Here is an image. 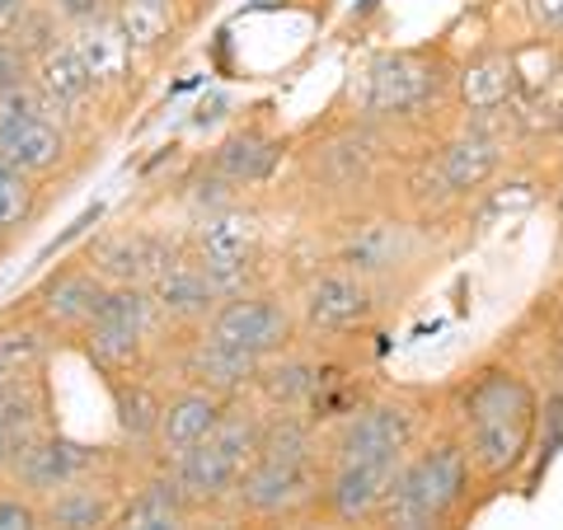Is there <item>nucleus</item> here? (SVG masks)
Returning <instances> with one entry per match:
<instances>
[{"label":"nucleus","instance_id":"obj_1","mask_svg":"<svg viewBox=\"0 0 563 530\" xmlns=\"http://www.w3.org/2000/svg\"><path fill=\"white\" fill-rule=\"evenodd\" d=\"M442 418L465 441L484 503L521 488L536 451L540 380L507 343L484 347L442 385Z\"/></svg>","mask_w":563,"mask_h":530},{"label":"nucleus","instance_id":"obj_2","mask_svg":"<svg viewBox=\"0 0 563 530\" xmlns=\"http://www.w3.org/2000/svg\"><path fill=\"white\" fill-rule=\"evenodd\" d=\"M404 141L352 109H333L324 122L291 141L282 188L310 221H343L352 211L390 202L395 169L404 161Z\"/></svg>","mask_w":563,"mask_h":530},{"label":"nucleus","instance_id":"obj_3","mask_svg":"<svg viewBox=\"0 0 563 530\" xmlns=\"http://www.w3.org/2000/svg\"><path fill=\"white\" fill-rule=\"evenodd\" d=\"M455 62H461V52H451V43L385 47L376 57H366L352 76L343 109L376 122L404 146H422L455 122Z\"/></svg>","mask_w":563,"mask_h":530},{"label":"nucleus","instance_id":"obj_4","mask_svg":"<svg viewBox=\"0 0 563 530\" xmlns=\"http://www.w3.org/2000/svg\"><path fill=\"white\" fill-rule=\"evenodd\" d=\"M320 231H324L320 258L339 263V268H352L366 281H376L395 306H404L409 296H418L428 287V277L442 268V258H446L442 235L428 231V225H418L413 217H404V211L390 202L352 211V217L329 221Z\"/></svg>","mask_w":563,"mask_h":530},{"label":"nucleus","instance_id":"obj_5","mask_svg":"<svg viewBox=\"0 0 563 530\" xmlns=\"http://www.w3.org/2000/svg\"><path fill=\"white\" fill-rule=\"evenodd\" d=\"M437 422H442V385H376V395L357 413L324 432V461L404 465Z\"/></svg>","mask_w":563,"mask_h":530},{"label":"nucleus","instance_id":"obj_6","mask_svg":"<svg viewBox=\"0 0 563 530\" xmlns=\"http://www.w3.org/2000/svg\"><path fill=\"white\" fill-rule=\"evenodd\" d=\"M291 306H296L301 339L324 343V347H366L399 314V306L376 281L357 277L352 268H339L329 258H314L296 277Z\"/></svg>","mask_w":563,"mask_h":530},{"label":"nucleus","instance_id":"obj_7","mask_svg":"<svg viewBox=\"0 0 563 530\" xmlns=\"http://www.w3.org/2000/svg\"><path fill=\"white\" fill-rule=\"evenodd\" d=\"M385 503L413 511V517L442 521V526H465L474 517L484 493H479V479H474L465 441L451 432L446 418L437 422L409 451V461L395 470L390 488H385Z\"/></svg>","mask_w":563,"mask_h":530},{"label":"nucleus","instance_id":"obj_8","mask_svg":"<svg viewBox=\"0 0 563 530\" xmlns=\"http://www.w3.org/2000/svg\"><path fill=\"white\" fill-rule=\"evenodd\" d=\"M263 418L268 413H263L250 395L231 399V409H225V418L217 422V432H211L207 441H198L192 451H184L179 461L165 465L202 517L225 511V503H231V493L240 484V474L254 465L258 441H263Z\"/></svg>","mask_w":563,"mask_h":530},{"label":"nucleus","instance_id":"obj_9","mask_svg":"<svg viewBox=\"0 0 563 530\" xmlns=\"http://www.w3.org/2000/svg\"><path fill=\"white\" fill-rule=\"evenodd\" d=\"M165 343H169V333H165V320L146 287H109L90 329L76 339L80 357L90 362L103 380L155 371Z\"/></svg>","mask_w":563,"mask_h":530},{"label":"nucleus","instance_id":"obj_10","mask_svg":"<svg viewBox=\"0 0 563 530\" xmlns=\"http://www.w3.org/2000/svg\"><path fill=\"white\" fill-rule=\"evenodd\" d=\"M76 155H85V146L33 85H20L0 99V161L5 165L47 188L76 165Z\"/></svg>","mask_w":563,"mask_h":530},{"label":"nucleus","instance_id":"obj_11","mask_svg":"<svg viewBox=\"0 0 563 530\" xmlns=\"http://www.w3.org/2000/svg\"><path fill=\"white\" fill-rule=\"evenodd\" d=\"M324 461H277V455H254V465L240 474V484L225 503V517L235 526H291L314 517Z\"/></svg>","mask_w":563,"mask_h":530},{"label":"nucleus","instance_id":"obj_12","mask_svg":"<svg viewBox=\"0 0 563 530\" xmlns=\"http://www.w3.org/2000/svg\"><path fill=\"white\" fill-rule=\"evenodd\" d=\"M122 461H132L128 446H99V441H80V437H70V432H62L57 422H52V428L24 437L20 446H14L5 484L43 503L57 488H70V484L90 479V474H99V470H113Z\"/></svg>","mask_w":563,"mask_h":530},{"label":"nucleus","instance_id":"obj_13","mask_svg":"<svg viewBox=\"0 0 563 530\" xmlns=\"http://www.w3.org/2000/svg\"><path fill=\"white\" fill-rule=\"evenodd\" d=\"M202 329L211 333V339H221L225 347L254 357V362H268V357H277V352H287L291 343H301L291 287H282V281L258 287V291H244V296H225Z\"/></svg>","mask_w":563,"mask_h":530},{"label":"nucleus","instance_id":"obj_14","mask_svg":"<svg viewBox=\"0 0 563 530\" xmlns=\"http://www.w3.org/2000/svg\"><path fill=\"white\" fill-rule=\"evenodd\" d=\"M455 118L474 122H521V99H526V57L521 47L507 43H479L455 62Z\"/></svg>","mask_w":563,"mask_h":530},{"label":"nucleus","instance_id":"obj_15","mask_svg":"<svg viewBox=\"0 0 563 530\" xmlns=\"http://www.w3.org/2000/svg\"><path fill=\"white\" fill-rule=\"evenodd\" d=\"M188 250L179 225L165 221H122L99 231L90 244L80 250V258L109 281V287H151V277L174 263Z\"/></svg>","mask_w":563,"mask_h":530},{"label":"nucleus","instance_id":"obj_16","mask_svg":"<svg viewBox=\"0 0 563 530\" xmlns=\"http://www.w3.org/2000/svg\"><path fill=\"white\" fill-rule=\"evenodd\" d=\"M103 296H109V281H103L80 254H70L52 273H43L33 281V287L20 296V306L47 329V339L57 347H76V339L99 314Z\"/></svg>","mask_w":563,"mask_h":530},{"label":"nucleus","instance_id":"obj_17","mask_svg":"<svg viewBox=\"0 0 563 530\" xmlns=\"http://www.w3.org/2000/svg\"><path fill=\"white\" fill-rule=\"evenodd\" d=\"M254 357H244V352L225 347L221 339H211L207 329L198 333H184V339H169L161 347V362L155 371L169 380V385H198V390H211L221 399H244L254 390V376H258Z\"/></svg>","mask_w":563,"mask_h":530},{"label":"nucleus","instance_id":"obj_18","mask_svg":"<svg viewBox=\"0 0 563 530\" xmlns=\"http://www.w3.org/2000/svg\"><path fill=\"white\" fill-rule=\"evenodd\" d=\"M291 141L277 128L273 118H250L240 122L235 132H225L217 146H211L202 161L211 174H221L225 184H231L235 192H244V198H254V192L273 188L282 179V169H287V155H291Z\"/></svg>","mask_w":563,"mask_h":530},{"label":"nucleus","instance_id":"obj_19","mask_svg":"<svg viewBox=\"0 0 563 530\" xmlns=\"http://www.w3.org/2000/svg\"><path fill=\"white\" fill-rule=\"evenodd\" d=\"M29 85L52 103V109H57V118L76 132L80 146L90 151V141H99V113L109 109V103H103L95 76L85 70L80 52L70 47V38L62 47H52L43 62H33Z\"/></svg>","mask_w":563,"mask_h":530},{"label":"nucleus","instance_id":"obj_20","mask_svg":"<svg viewBox=\"0 0 563 530\" xmlns=\"http://www.w3.org/2000/svg\"><path fill=\"white\" fill-rule=\"evenodd\" d=\"M141 470L146 465L132 455V461H122L113 470H99V474H90V479L57 488L52 498H43L47 530H113Z\"/></svg>","mask_w":563,"mask_h":530},{"label":"nucleus","instance_id":"obj_21","mask_svg":"<svg viewBox=\"0 0 563 530\" xmlns=\"http://www.w3.org/2000/svg\"><path fill=\"white\" fill-rule=\"evenodd\" d=\"M339 352L343 347H324V343H310V339L291 343L287 352H277V357H268L258 366L250 399L263 413H306V404L320 395V385H324Z\"/></svg>","mask_w":563,"mask_h":530},{"label":"nucleus","instance_id":"obj_22","mask_svg":"<svg viewBox=\"0 0 563 530\" xmlns=\"http://www.w3.org/2000/svg\"><path fill=\"white\" fill-rule=\"evenodd\" d=\"M395 470L399 465H376V461H324L314 517H324L329 526H343V530H366V521L385 503Z\"/></svg>","mask_w":563,"mask_h":530},{"label":"nucleus","instance_id":"obj_23","mask_svg":"<svg viewBox=\"0 0 563 530\" xmlns=\"http://www.w3.org/2000/svg\"><path fill=\"white\" fill-rule=\"evenodd\" d=\"M66 38H70V47L80 52V62L95 76V85H99V95H103L109 109H113V103H128L136 95L146 62L136 57V47L128 43V33L118 29L113 14H103V20H95V24L70 29Z\"/></svg>","mask_w":563,"mask_h":530},{"label":"nucleus","instance_id":"obj_24","mask_svg":"<svg viewBox=\"0 0 563 530\" xmlns=\"http://www.w3.org/2000/svg\"><path fill=\"white\" fill-rule=\"evenodd\" d=\"M146 291H151V300H155V310H161L169 339L198 333V329L211 320V310L221 306V291L211 287V277L202 273V263L192 258L188 250L174 258V263H165V268L151 277Z\"/></svg>","mask_w":563,"mask_h":530},{"label":"nucleus","instance_id":"obj_25","mask_svg":"<svg viewBox=\"0 0 563 530\" xmlns=\"http://www.w3.org/2000/svg\"><path fill=\"white\" fill-rule=\"evenodd\" d=\"M225 409H231V399H221L211 390H198V385H169L146 465L179 461L184 451H192L198 441H207L211 432H217V422L225 418Z\"/></svg>","mask_w":563,"mask_h":530},{"label":"nucleus","instance_id":"obj_26","mask_svg":"<svg viewBox=\"0 0 563 530\" xmlns=\"http://www.w3.org/2000/svg\"><path fill=\"white\" fill-rule=\"evenodd\" d=\"M103 390H109V399H113V422H118L122 446L146 465L151 441H155V422H161L165 395H169V380L161 376V371H136V376L103 380Z\"/></svg>","mask_w":563,"mask_h":530},{"label":"nucleus","instance_id":"obj_27","mask_svg":"<svg viewBox=\"0 0 563 530\" xmlns=\"http://www.w3.org/2000/svg\"><path fill=\"white\" fill-rule=\"evenodd\" d=\"M57 343L47 339V329L14 300L0 310V380L10 376H29V371H47L57 357Z\"/></svg>","mask_w":563,"mask_h":530},{"label":"nucleus","instance_id":"obj_28","mask_svg":"<svg viewBox=\"0 0 563 530\" xmlns=\"http://www.w3.org/2000/svg\"><path fill=\"white\" fill-rule=\"evenodd\" d=\"M47 211V188L0 161V254L14 250Z\"/></svg>","mask_w":563,"mask_h":530},{"label":"nucleus","instance_id":"obj_29","mask_svg":"<svg viewBox=\"0 0 563 530\" xmlns=\"http://www.w3.org/2000/svg\"><path fill=\"white\" fill-rule=\"evenodd\" d=\"M563 455V385H540V418H536V451L531 465H526L521 493H536L540 479L554 470V461Z\"/></svg>","mask_w":563,"mask_h":530},{"label":"nucleus","instance_id":"obj_30","mask_svg":"<svg viewBox=\"0 0 563 530\" xmlns=\"http://www.w3.org/2000/svg\"><path fill=\"white\" fill-rule=\"evenodd\" d=\"M10 43L20 47L24 57H29V66H33V62H43L52 47H62V43H66V24L57 20V14H52L47 0H38V5H33L24 20L10 29Z\"/></svg>","mask_w":563,"mask_h":530},{"label":"nucleus","instance_id":"obj_31","mask_svg":"<svg viewBox=\"0 0 563 530\" xmlns=\"http://www.w3.org/2000/svg\"><path fill=\"white\" fill-rule=\"evenodd\" d=\"M517 14L531 33V43L563 47V0H517Z\"/></svg>","mask_w":563,"mask_h":530},{"label":"nucleus","instance_id":"obj_32","mask_svg":"<svg viewBox=\"0 0 563 530\" xmlns=\"http://www.w3.org/2000/svg\"><path fill=\"white\" fill-rule=\"evenodd\" d=\"M0 530H47L43 503L0 479Z\"/></svg>","mask_w":563,"mask_h":530},{"label":"nucleus","instance_id":"obj_33","mask_svg":"<svg viewBox=\"0 0 563 530\" xmlns=\"http://www.w3.org/2000/svg\"><path fill=\"white\" fill-rule=\"evenodd\" d=\"M52 5V14L66 24V33L70 29H80V24H95V20H103V14H113V5L118 0H47Z\"/></svg>","mask_w":563,"mask_h":530},{"label":"nucleus","instance_id":"obj_34","mask_svg":"<svg viewBox=\"0 0 563 530\" xmlns=\"http://www.w3.org/2000/svg\"><path fill=\"white\" fill-rule=\"evenodd\" d=\"M29 76H33L29 57H24V52L14 47L10 38H0V99L14 95V90H20V85H29Z\"/></svg>","mask_w":563,"mask_h":530},{"label":"nucleus","instance_id":"obj_35","mask_svg":"<svg viewBox=\"0 0 563 530\" xmlns=\"http://www.w3.org/2000/svg\"><path fill=\"white\" fill-rule=\"evenodd\" d=\"M33 5H38V0H0V38H10V29L20 24Z\"/></svg>","mask_w":563,"mask_h":530},{"label":"nucleus","instance_id":"obj_36","mask_svg":"<svg viewBox=\"0 0 563 530\" xmlns=\"http://www.w3.org/2000/svg\"><path fill=\"white\" fill-rule=\"evenodd\" d=\"M20 441H24V437H14L5 422H0V479L10 474V461H14V446H20Z\"/></svg>","mask_w":563,"mask_h":530},{"label":"nucleus","instance_id":"obj_37","mask_svg":"<svg viewBox=\"0 0 563 530\" xmlns=\"http://www.w3.org/2000/svg\"><path fill=\"white\" fill-rule=\"evenodd\" d=\"M240 530H287V526H240Z\"/></svg>","mask_w":563,"mask_h":530},{"label":"nucleus","instance_id":"obj_38","mask_svg":"<svg viewBox=\"0 0 563 530\" xmlns=\"http://www.w3.org/2000/svg\"><path fill=\"white\" fill-rule=\"evenodd\" d=\"M554 136H559V141H563V113H559V122H554Z\"/></svg>","mask_w":563,"mask_h":530}]
</instances>
